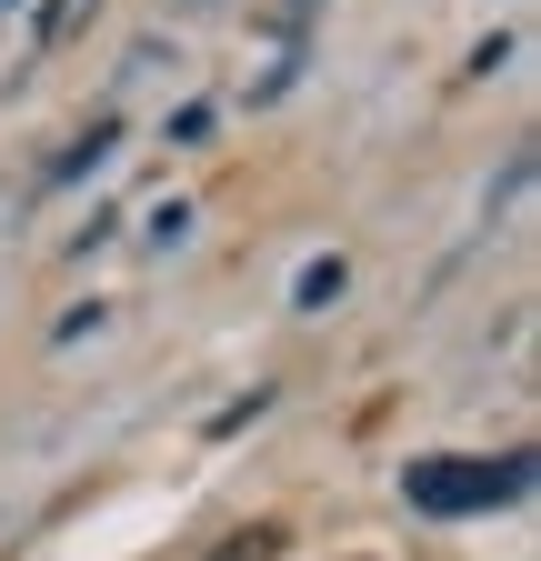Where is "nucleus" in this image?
Returning a JSON list of instances; mask_svg holds the SVG:
<instances>
[{
  "mask_svg": "<svg viewBox=\"0 0 541 561\" xmlns=\"http://www.w3.org/2000/svg\"><path fill=\"white\" fill-rule=\"evenodd\" d=\"M531 491V451H502V461H412L401 471V502L431 512V522H471V512H502Z\"/></svg>",
  "mask_w": 541,
  "mask_h": 561,
  "instance_id": "f257e3e1",
  "label": "nucleus"
},
{
  "mask_svg": "<svg viewBox=\"0 0 541 561\" xmlns=\"http://www.w3.org/2000/svg\"><path fill=\"white\" fill-rule=\"evenodd\" d=\"M111 151H120V121H91V130L71 140V151H60V161H50V181H81V171H101Z\"/></svg>",
  "mask_w": 541,
  "mask_h": 561,
  "instance_id": "f03ea898",
  "label": "nucleus"
},
{
  "mask_svg": "<svg viewBox=\"0 0 541 561\" xmlns=\"http://www.w3.org/2000/svg\"><path fill=\"white\" fill-rule=\"evenodd\" d=\"M342 280H352V261H342V251H321V261L291 280V301H301V311H321V301H342Z\"/></svg>",
  "mask_w": 541,
  "mask_h": 561,
  "instance_id": "7ed1b4c3",
  "label": "nucleus"
},
{
  "mask_svg": "<svg viewBox=\"0 0 541 561\" xmlns=\"http://www.w3.org/2000/svg\"><path fill=\"white\" fill-rule=\"evenodd\" d=\"M60 21H71V0H41V41H60Z\"/></svg>",
  "mask_w": 541,
  "mask_h": 561,
  "instance_id": "20e7f679",
  "label": "nucleus"
}]
</instances>
